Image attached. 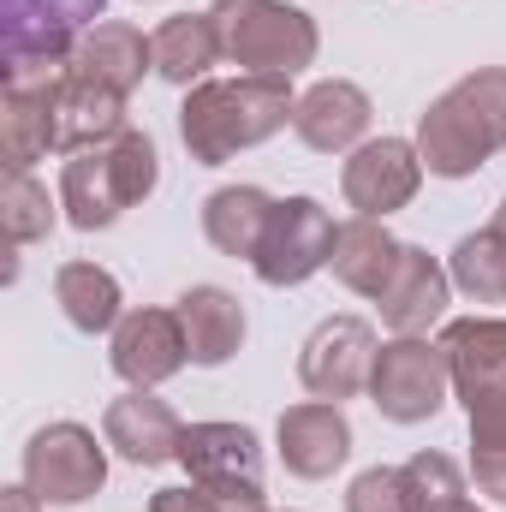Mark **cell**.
Returning <instances> with one entry per match:
<instances>
[{
    "mask_svg": "<svg viewBox=\"0 0 506 512\" xmlns=\"http://www.w3.org/2000/svg\"><path fill=\"white\" fill-rule=\"evenodd\" d=\"M126 131V96L84 78V72H66L54 84V149L60 155H78V149H96L108 137Z\"/></svg>",
    "mask_w": 506,
    "mask_h": 512,
    "instance_id": "cell-16",
    "label": "cell"
},
{
    "mask_svg": "<svg viewBox=\"0 0 506 512\" xmlns=\"http://www.w3.org/2000/svg\"><path fill=\"white\" fill-rule=\"evenodd\" d=\"M423 173L429 167L417 155V137H364L340 167V191L352 215L387 221L393 209H411V197L423 191Z\"/></svg>",
    "mask_w": 506,
    "mask_h": 512,
    "instance_id": "cell-10",
    "label": "cell"
},
{
    "mask_svg": "<svg viewBox=\"0 0 506 512\" xmlns=\"http://www.w3.org/2000/svg\"><path fill=\"white\" fill-rule=\"evenodd\" d=\"M453 393L471 417V447L506 441V316H459L441 328Z\"/></svg>",
    "mask_w": 506,
    "mask_h": 512,
    "instance_id": "cell-5",
    "label": "cell"
},
{
    "mask_svg": "<svg viewBox=\"0 0 506 512\" xmlns=\"http://www.w3.org/2000/svg\"><path fill=\"white\" fill-rule=\"evenodd\" d=\"M399 239L387 233V221H370V215H352V221H340V233H334V256H328V268H334V280L346 286V292H358V298H381V286L393 280V268H399Z\"/></svg>",
    "mask_w": 506,
    "mask_h": 512,
    "instance_id": "cell-20",
    "label": "cell"
},
{
    "mask_svg": "<svg viewBox=\"0 0 506 512\" xmlns=\"http://www.w3.org/2000/svg\"><path fill=\"white\" fill-rule=\"evenodd\" d=\"M108 483V441L84 423H42L24 441V489L42 507H84Z\"/></svg>",
    "mask_w": 506,
    "mask_h": 512,
    "instance_id": "cell-7",
    "label": "cell"
},
{
    "mask_svg": "<svg viewBox=\"0 0 506 512\" xmlns=\"http://www.w3.org/2000/svg\"><path fill=\"white\" fill-rule=\"evenodd\" d=\"M274 453L292 477L304 483H322L334 477L346 459H352V423L334 399H304V405H286L280 423H274Z\"/></svg>",
    "mask_w": 506,
    "mask_h": 512,
    "instance_id": "cell-12",
    "label": "cell"
},
{
    "mask_svg": "<svg viewBox=\"0 0 506 512\" xmlns=\"http://www.w3.org/2000/svg\"><path fill=\"white\" fill-rule=\"evenodd\" d=\"M447 274H453V292H465L471 304H506V203L489 227L453 245Z\"/></svg>",
    "mask_w": 506,
    "mask_h": 512,
    "instance_id": "cell-25",
    "label": "cell"
},
{
    "mask_svg": "<svg viewBox=\"0 0 506 512\" xmlns=\"http://www.w3.org/2000/svg\"><path fill=\"white\" fill-rule=\"evenodd\" d=\"M54 304L78 334H114L126 316V292L102 262H60L54 268Z\"/></svg>",
    "mask_w": 506,
    "mask_h": 512,
    "instance_id": "cell-22",
    "label": "cell"
},
{
    "mask_svg": "<svg viewBox=\"0 0 506 512\" xmlns=\"http://www.w3.org/2000/svg\"><path fill=\"white\" fill-rule=\"evenodd\" d=\"M441 512H483V507H477V501L465 495V501H453V507H441Z\"/></svg>",
    "mask_w": 506,
    "mask_h": 512,
    "instance_id": "cell-34",
    "label": "cell"
},
{
    "mask_svg": "<svg viewBox=\"0 0 506 512\" xmlns=\"http://www.w3.org/2000/svg\"><path fill=\"white\" fill-rule=\"evenodd\" d=\"M0 149H6V173H30V161L54 149V84H6Z\"/></svg>",
    "mask_w": 506,
    "mask_h": 512,
    "instance_id": "cell-24",
    "label": "cell"
},
{
    "mask_svg": "<svg viewBox=\"0 0 506 512\" xmlns=\"http://www.w3.org/2000/svg\"><path fill=\"white\" fill-rule=\"evenodd\" d=\"M102 441L126 459V465H173L179 447H185V423L167 399H155V387H131L120 393L108 411H102Z\"/></svg>",
    "mask_w": 506,
    "mask_h": 512,
    "instance_id": "cell-13",
    "label": "cell"
},
{
    "mask_svg": "<svg viewBox=\"0 0 506 512\" xmlns=\"http://www.w3.org/2000/svg\"><path fill=\"white\" fill-rule=\"evenodd\" d=\"M334 233H340V221L316 197H280L274 203V221H268V239H262V251L251 262L256 280L262 286H304L310 274L328 268Z\"/></svg>",
    "mask_w": 506,
    "mask_h": 512,
    "instance_id": "cell-8",
    "label": "cell"
},
{
    "mask_svg": "<svg viewBox=\"0 0 506 512\" xmlns=\"http://www.w3.org/2000/svg\"><path fill=\"white\" fill-rule=\"evenodd\" d=\"M453 393V370L441 340L429 334H393L381 340L376 370H370V405L387 423H429Z\"/></svg>",
    "mask_w": 506,
    "mask_h": 512,
    "instance_id": "cell-6",
    "label": "cell"
},
{
    "mask_svg": "<svg viewBox=\"0 0 506 512\" xmlns=\"http://www.w3.org/2000/svg\"><path fill=\"white\" fill-rule=\"evenodd\" d=\"M274 221V197L262 185H221L203 197V239L233 262H256Z\"/></svg>",
    "mask_w": 506,
    "mask_h": 512,
    "instance_id": "cell-19",
    "label": "cell"
},
{
    "mask_svg": "<svg viewBox=\"0 0 506 512\" xmlns=\"http://www.w3.org/2000/svg\"><path fill=\"white\" fill-rule=\"evenodd\" d=\"M0 512H42V501L18 483V489H6V495H0Z\"/></svg>",
    "mask_w": 506,
    "mask_h": 512,
    "instance_id": "cell-33",
    "label": "cell"
},
{
    "mask_svg": "<svg viewBox=\"0 0 506 512\" xmlns=\"http://www.w3.org/2000/svg\"><path fill=\"white\" fill-rule=\"evenodd\" d=\"M292 78H268V72H239V78H203L197 90H185L179 108V137L185 155L197 167H221L239 149L268 143L274 131L292 126Z\"/></svg>",
    "mask_w": 506,
    "mask_h": 512,
    "instance_id": "cell-1",
    "label": "cell"
},
{
    "mask_svg": "<svg viewBox=\"0 0 506 512\" xmlns=\"http://www.w3.org/2000/svg\"><path fill=\"white\" fill-rule=\"evenodd\" d=\"M215 489V512H268L262 483H209Z\"/></svg>",
    "mask_w": 506,
    "mask_h": 512,
    "instance_id": "cell-32",
    "label": "cell"
},
{
    "mask_svg": "<svg viewBox=\"0 0 506 512\" xmlns=\"http://www.w3.org/2000/svg\"><path fill=\"white\" fill-rule=\"evenodd\" d=\"M72 72H84V78H96V84L131 96V90L143 84V72H155V42H149L137 24H96V30L78 42Z\"/></svg>",
    "mask_w": 506,
    "mask_h": 512,
    "instance_id": "cell-23",
    "label": "cell"
},
{
    "mask_svg": "<svg viewBox=\"0 0 506 512\" xmlns=\"http://www.w3.org/2000/svg\"><path fill=\"white\" fill-rule=\"evenodd\" d=\"M370 120H376V108H370V96H364L352 78H322V84H310V90L298 96V108H292L298 143L316 149V155H352V149L370 137Z\"/></svg>",
    "mask_w": 506,
    "mask_h": 512,
    "instance_id": "cell-14",
    "label": "cell"
},
{
    "mask_svg": "<svg viewBox=\"0 0 506 512\" xmlns=\"http://www.w3.org/2000/svg\"><path fill=\"white\" fill-rule=\"evenodd\" d=\"M0 221H6V239H12V245H36V239H48V233H54L60 203L48 197V185H42V179H30V173H6Z\"/></svg>",
    "mask_w": 506,
    "mask_h": 512,
    "instance_id": "cell-26",
    "label": "cell"
},
{
    "mask_svg": "<svg viewBox=\"0 0 506 512\" xmlns=\"http://www.w3.org/2000/svg\"><path fill=\"white\" fill-rule=\"evenodd\" d=\"M161 179V155L149 143V131H120L96 149L66 155L60 167V209L78 233H102L114 227L126 209H137Z\"/></svg>",
    "mask_w": 506,
    "mask_h": 512,
    "instance_id": "cell-3",
    "label": "cell"
},
{
    "mask_svg": "<svg viewBox=\"0 0 506 512\" xmlns=\"http://www.w3.org/2000/svg\"><path fill=\"white\" fill-rule=\"evenodd\" d=\"M149 512H215V489L209 483H179V489H155Z\"/></svg>",
    "mask_w": 506,
    "mask_h": 512,
    "instance_id": "cell-31",
    "label": "cell"
},
{
    "mask_svg": "<svg viewBox=\"0 0 506 512\" xmlns=\"http://www.w3.org/2000/svg\"><path fill=\"white\" fill-rule=\"evenodd\" d=\"M108 364H114V376L131 382V387L173 382V376L191 364V346H185L179 310H161V304L126 310V316H120V328L108 334Z\"/></svg>",
    "mask_w": 506,
    "mask_h": 512,
    "instance_id": "cell-11",
    "label": "cell"
},
{
    "mask_svg": "<svg viewBox=\"0 0 506 512\" xmlns=\"http://www.w3.org/2000/svg\"><path fill=\"white\" fill-rule=\"evenodd\" d=\"M149 42H155V72L167 84H179V90H197L209 78V66L227 60L221 54V30H215L209 12H173Z\"/></svg>",
    "mask_w": 506,
    "mask_h": 512,
    "instance_id": "cell-21",
    "label": "cell"
},
{
    "mask_svg": "<svg viewBox=\"0 0 506 512\" xmlns=\"http://www.w3.org/2000/svg\"><path fill=\"white\" fill-rule=\"evenodd\" d=\"M506 149V66H477L417 114V155L435 179H471Z\"/></svg>",
    "mask_w": 506,
    "mask_h": 512,
    "instance_id": "cell-2",
    "label": "cell"
},
{
    "mask_svg": "<svg viewBox=\"0 0 506 512\" xmlns=\"http://www.w3.org/2000/svg\"><path fill=\"white\" fill-rule=\"evenodd\" d=\"M346 512H411V495H405V477L399 471H358L352 489H346Z\"/></svg>",
    "mask_w": 506,
    "mask_h": 512,
    "instance_id": "cell-29",
    "label": "cell"
},
{
    "mask_svg": "<svg viewBox=\"0 0 506 512\" xmlns=\"http://www.w3.org/2000/svg\"><path fill=\"white\" fill-rule=\"evenodd\" d=\"M399 477H405L411 512H441V507H453V501H465V471L447 453H411L399 465Z\"/></svg>",
    "mask_w": 506,
    "mask_h": 512,
    "instance_id": "cell-27",
    "label": "cell"
},
{
    "mask_svg": "<svg viewBox=\"0 0 506 512\" xmlns=\"http://www.w3.org/2000/svg\"><path fill=\"white\" fill-rule=\"evenodd\" d=\"M471 477H477V489L489 501L506 507V441L501 447H471Z\"/></svg>",
    "mask_w": 506,
    "mask_h": 512,
    "instance_id": "cell-30",
    "label": "cell"
},
{
    "mask_svg": "<svg viewBox=\"0 0 506 512\" xmlns=\"http://www.w3.org/2000/svg\"><path fill=\"white\" fill-rule=\"evenodd\" d=\"M173 310H179V328H185V346H191L197 370H221L227 358H239L251 322H245V304L227 286H185Z\"/></svg>",
    "mask_w": 506,
    "mask_h": 512,
    "instance_id": "cell-17",
    "label": "cell"
},
{
    "mask_svg": "<svg viewBox=\"0 0 506 512\" xmlns=\"http://www.w3.org/2000/svg\"><path fill=\"white\" fill-rule=\"evenodd\" d=\"M447 298H453V274L441 256H429L423 245H405L393 280L381 286V322L393 334H429L441 316H447Z\"/></svg>",
    "mask_w": 506,
    "mask_h": 512,
    "instance_id": "cell-15",
    "label": "cell"
},
{
    "mask_svg": "<svg viewBox=\"0 0 506 512\" xmlns=\"http://www.w3.org/2000/svg\"><path fill=\"white\" fill-rule=\"evenodd\" d=\"M108 0H6V30L18 24H42V30H78L90 18H102Z\"/></svg>",
    "mask_w": 506,
    "mask_h": 512,
    "instance_id": "cell-28",
    "label": "cell"
},
{
    "mask_svg": "<svg viewBox=\"0 0 506 512\" xmlns=\"http://www.w3.org/2000/svg\"><path fill=\"white\" fill-rule=\"evenodd\" d=\"M221 30V54L239 72H268V78H298L316 66V18L292 0H215L209 6Z\"/></svg>",
    "mask_w": 506,
    "mask_h": 512,
    "instance_id": "cell-4",
    "label": "cell"
},
{
    "mask_svg": "<svg viewBox=\"0 0 506 512\" xmlns=\"http://www.w3.org/2000/svg\"><path fill=\"white\" fill-rule=\"evenodd\" d=\"M179 465L191 483H262V441L245 423H185Z\"/></svg>",
    "mask_w": 506,
    "mask_h": 512,
    "instance_id": "cell-18",
    "label": "cell"
},
{
    "mask_svg": "<svg viewBox=\"0 0 506 512\" xmlns=\"http://www.w3.org/2000/svg\"><path fill=\"white\" fill-rule=\"evenodd\" d=\"M376 352L381 340L364 316H328V322H316V334L298 352V382L310 399H334V405L358 399V393H370Z\"/></svg>",
    "mask_w": 506,
    "mask_h": 512,
    "instance_id": "cell-9",
    "label": "cell"
}]
</instances>
